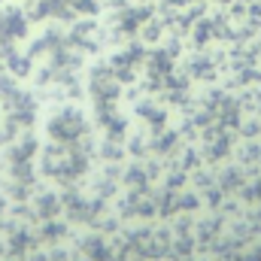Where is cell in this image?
<instances>
[{
  "label": "cell",
  "instance_id": "1",
  "mask_svg": "<svg viewBox=\"0 0 261 261\" xmlns=\"http://www.w3.org/2000/svg\"><path fill=\"white\" fill-rule=\"evenodd\" d=\"M21 34H24L21 15H18L15 9H12V12L6 9V12L0 15V37H3V40H12V37H21Z\"/></svg>",
  "mask_w": 261,
  "mask_h": 261
}]
</instances>
